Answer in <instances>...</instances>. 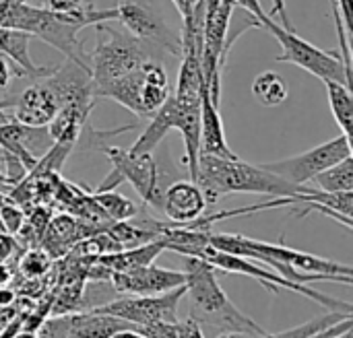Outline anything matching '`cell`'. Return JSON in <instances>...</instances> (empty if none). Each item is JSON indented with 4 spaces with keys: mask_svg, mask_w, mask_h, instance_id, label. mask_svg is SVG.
<instances>
[{
    "mask_svg": "<svg viewBox=\"0 0 353 338\" xmlns=\"http://www.w3.org/2000/svg\"><path fill=\"white\" fill-rule=\"evenodd\" d=\"M209 246L228 254L256 260L259 264H265L267 268L298 285H308L312 281H337L343 285L353 283V271L350 264H341L302 250H294L283 244H269L246 235L211 231Z\"/></svg>",
    "mask_w": 353,
    "mask_h": 338,
    "instance_id": "obj_1",
    "label": "cell"
},
{
    "mask_svg": "<svg viewBox=\"0 0 353 338\" xmlns=\"http://www.w3.org/2000/svg\"><path fill=\"white\" fill-rule=\"evenodd\" d=\"M207 204H215L219 198L228 194H261L269 198H283L296 196L304 190V186L290 184L288 180L275 176L267 167L246 163L234 157H215V155H201L196 163L194 180Z\"/></svg>",
    "mask_w": 353,
    "mask_h": 338,
    "instance_id": "obj_2",
    "label": "cell"
},
{
    "mask_svg": "<svg viewBox=\"0 0 353 338\" xmlns=\"http://www.w3.org/2000/svg\"><path fill=\"white\" fill-rule=\"evenodd\" d=\"M184 275H186L184 297H188L190 302V316H188L190 320H194L201 326L205 324V326L221 328L223 332L225 330L244 332L252 338L267 332L261 324H256L252 318L242 314L232 304V299L225 295V291L217 281V271L209 262L196 256H186Z\"/></svg>",
    "mask_w": 353,
    "mask_h": 338,
    "instance_id": "obj_3",
    "label": "cell"
},
{
    "mask_svg": "<svg viewBox=\"0 0 353 338\" xmlns=\"http://www.w3.org/2000/svg\"><path fill=\"white\" fill-rule=\"evenodd\" d=\"M170 95L172 89L165 66L153 56L147 58L132 72L95 91V97H110L141 118H151Z\"/></svg>",
    "mask_w": 353,
    "mask_h": 338,
    "instance_id": "obj_4",
    "label": "cell"
},
{
    "mask_svg": "<svg viewBox=\"0 0 353 338\" xmlns=\"http://www.w3.org/2000/svg\"><path fill=\"white\" fill-rule=\"evenodd\" d=\"M95 31L97 43L87 60L93 83V95L103 85L132 72L147 58H151L149 47L130 33H120L108 27L105 23L95 25Z\"/></svg>",
    "mask_w": 353,
    "mask_h": 338,
    "instance_id": "obj_5",
    "label": "cell"
},
{
    "mask_svg": "<svg viewBox=\"0 0 353 338\" xmlns=\"http://www.w3.org/2000/svg\"><path fill=\"white\" fill-rule=\"evenodd\" d=\"M263 29H267L281 45V54L277 56V62H288L304 68L306 72L314 74L316 78L325 81H341L352 87V74L347 72L343 60L339 54L321 50L314 43L300 37L294 29L281 27L273 17H267L261 23Z\"/></svg>",
    "mask_w": 353,
    "mask_h": 338,
    "instance_id": "obj_6",
    "label": "cell"
},
{
    "mask_svg": "<svg viewBox=\"0 0 353 338\" xmlns=\"http://www.w3.org/2000/svg\"><path fill=\"white\" fill-rule=\"evenodd\" d=\"M196 258H203L205 262H209L215 271H221V273H230V275H242V277H252L254 281H259L265 289L273 291L277 295L279 287L288 289V291H294V293H300L312 302H316L319 306H323L325 310H337V312H353V306L350 302H343V299H335V297H329L321 291H314L310 289L308 285H298V283H292L288 279H283L281 275H277L275 271L271 268H265L261 266L256 260H250V258H244V256H236V254H228V252H221V250H215L213 246H205Z\"/></svg>",
    "mask_w": 353,
    "mask_h": 338,
    "instance_id": "obj_7",
    "label": "cell"
},
{
    "mask_svg": "<svg viewBox=\"0 0 353 338\" xmlns=\"http://www.w3.org/2000/svg\"><path fill=\"white\" fill-rule=\"evenodd\" d=\"M103 153L112 163V173L101 182L97 190H114L118 184L128 182L145 204L159 211L163 190L159 186L153 153H130L128 149L118 147H105Z\"/></svg>",
    "mask_w": 353,
    "mask_h": 338,
    "instance_id": "obj_8",
    "label": "cell"
},
{
    "mask_svg": "<svg viewBox=\"0 0 353 338\" xmlns=\"http://www.w3.org/2000/svg\"><path fill=\"white\" fill-rule=\"evenodd\" d=\"M232 0H219L211 10H205L203 23V45H201V68L203 81L211 99L219 105L221 101V74L230 54L228 31L234 14Z\"/></svg>",
    "mask_w": 353,
    "mask_h": 338,
    "instance_id": "obj_9",
    "label": "cell"
},
{
    "mask_svg": "<svg viewBox=\"0 0 353 338\" xmlns=\"http://www.w3.org/2000/svg\"><path fill=\"white\" fill-rule=\"evenodd\" d=\"M186 287H178L159 295H128L118 297L105 304H99L91 310L120 318L132 326H143L151 322H178V308L184 299Z\"/></svg>",
    "mask_w": 353,
    "mask_h": 338,
    "instance_id": "obj_10",
    "label": "cell"
},
{
    "mask_svg": "<svg viewBox=\"0 0 353 338\" xmlns=\"http://www.w3.org/2000/svg\"><path fill=\"white\" fill-rule=\"evenodd\" d=\"M345 157H352V140L345 134H339L337 138H331V140H327L314 149H308L300 155L263 163V167H267L275 176L288 180L290 184L306 186L312 182L314 176H319L321 171L329 169L331 165L343 161Z\"/></svg>",
    "mask_w": 353,
    "mask_h": 338,
    "instance_id": "obj_11",
    "label": "cell"
},
{
    "mask_svg": "<svg viewBox=\"0 0 353 338\" xmlns=\"http://www.w3.org/2000/svg\"><path fill=\"white\" fill-rule=\"evenodd\" d=\"M118 17L130 35L141 39L149 50H163L174 56H180V35H176L165 19L147 2V0H118L116 4Z\"/></svg>",
    "mask_w": 353,
    "mask_h": 338,
    "instance_id": "obj_12",
    "label": "cell"
},
{
    "mask_svg": "<svg viewBox=\"0 0 353 338\" xmlns=\"http://www.w3.org/2000/svg\"><path fill=\"white\" fill-rule=\"evenodd\" d=\"M132 324L89 310V312H68V314L52 316L39 328L48 330L56 338H112L116 332Z\"/></svg>",
    "mask_w": 353,
    "mask_h": 338,
    "instance_id": "obj_13",
    "label": "cell"
},
{
    "mask_svg": "<svg viewBox=\"0 0 353 338\" xmlns=\"http://www.w3.org/2000/svg\"><path fill=\"white\" fill-rule=\"evenodd\" d=\"M110 283L122 295H159L182 287L186 283V275L184 271L147 264L128 273H112Z\"/></svg>",
    "mask_w": 353,
    "mask_h": 338,
    "instance_id": "obj_14",
    "label": "cell"
},
{
    "mask_svg": "<svg viewBox=\"0 0 353 338\" xmlns=\"http://www.w3.org/2000/svg\"><path fill=\"white\" fill-rule=\"evenodd\" d=\"M103 229L105 227H97V225L87 223L74 215L62 213V215H56L50 219V223L39 240V248L46 250L50 254V258H60V256L68 254L74 244H79L81 240L91 237Z\"/></svg>",
    "mask_w": 353,
    "mask_h": 338,
    "instance_id": "obj_15",
    "label": "cell"
},
{
    "mask_svg": "<svg viewBox=\"0 0 353 338\" xmlns=\"http://www.w3.org/2000/svg\"><path fill=\"white\" fill-rule=\"evenodd\" d=\"M207 209L205 194L201 186L192 180H180L168 186L161 194V213L170 223H190L201 217Z\"/></svg>",
    "mask_w": 353,
    "mask_h": 338,
    "instance_id": "obj_16",
    "label": "cell"
},
{
    "mask_svg": "<svg viewBox=\"0 0 353 338\" xmlns=\"http://www.w3.org/2000/svg\"><path fill=\"white\" fill-rule=\"evenodd\" d=\"M12 120L29 128H46L58 112V99L52 89L39 81L37 85L23 91V95L12 103Z\"/></svg>",
    "mask_w": 353,
    "mask_h": 338,
    "instance_id": "obj_17",
    "label": "cell"
},
{
    "mask_svg": "<svg viewBox=\"0 0 353 338\" xmlns=\"http://www.w3.org/2000/svg\"><path fill=\"white\" fill-rule=\"evenodd\" d=\"M201 155H215V157L236 155L228 145L219 105L211 99L207 87H203V95H201Z\"/></svg>",
    "mask_w": 353,
    "mask_h": 338,
    "instance_id": "obj_18",
    "label": "cell"
},
{
    "mask_svg": "<svg viewBox=\"0 0 353 338\" xmlns=\"http://www.w3.org/2000/svg\"><path fill=\"white\" fill-rule=\"evenodd\" d=\"M165 250V244L161 240H153L134 248H124L118 252H108L95 258L97 264H101L110 273H128L147 264H153L155 258Z\"/></svg>",
    "mask_w": 353,
    "mask_h": 338,
    "instance_id": "obj_19",
    "label": "cell"
},
{
    "mask_svg": "<svg viewBox=\"0 0 353 338\" xmlns=\"http://www.w3.org/2000/svg\"><path fill=\"white\" fill-rule=\"evenodd\" d=\"M176 124V103L174 97L170 95L165 103L149 118V126L143 130V134L132 142L128 149L130 153H153L157 145L168 136L170 130H174Z\"/></svg>",
    "mask_w": 353,
    "mask_h": 338,
    "instance_id": "obj_20",
    "label": "cell"
},
{
    "mask_svg": "<svg viewBox=\"0 0 353 338\" xmlns=\"http://www.w3.org/2000/svg\"><path fill=\"white\" fill-rule=\"evenodd\" d=\"M29 33L17 31V29H0V56L10 58L21 66V72L27 76H48L52 68L35 66V62L29 56Z\"/></svg>",
    "mask_w": 353,
    "mask_h": 338,
    "instance_id": "obj_21",
    "label": "cell"
},
{
    "mask_svg": "<svg viewBox=\"0 0 353 338\" xmlns=\"http://www.w3.org/2000/svg\"><path fill=\"white\" fill-rule=\"evenodd\" d=\"M329 105L333 112V118L337 126L341 128V134H345L352 140L353 128V95L352 87L341 81H325Z\"/></svg>",
    "mask_w": 353,
    "mask_h": 338,
    "instance_id": "obj_22",
    "label": "cell"
},
{
    "mask_svg": "<svg viewBox=\"0 0 353 338\" xmlns=\"http://www.w3.org/2000/svg\"><path fill=\"white\" fill-rule=\"evenodd\" d=\"M252 95L256 97V101L265 107H277L281 105L288 95V83L281 78V74H277L275 70H265L261 72L254 83H252Z\"/></svg>",
    "mask_w": 353,
    "mask_h": 338,
    "instance_id": "obj_23",
    "label": "cell"
},
{
    "mask_svg": "<svg viewBox=\"0 0 353 338\" xmlns=\"http://www.w3.org/2000/svg\"><path fill=\"white\" fill-rule=\"evenodd\" d=\"M308 186L323 192H353V157H345L343 161L321 171Z\"/></svg>",
    "mask_w": 353,
    "mask_h": 338,
    "instance_id": "obj_24",
    "label": "cell"
},
{
    "mask_svg": "<svg viewBox=\"0 0 353 338\" xmlns=\"http://www.w3.org/2000/svg\"><path fill=\"white\" fill-rule=\"evenodd\" d=\"M347 316H353V312H337V310H327L323 316H319V318H312V320H308V322H304V324H300V326L288 328V330H283V332H277V335L265 332V335H261V337H254V338H314L316 335L325 332L329 326H333V324L341 322V320H343V318H347Z\"/></svg>",
    "mask_w": 353,
    "mask_h": 338,
    "instance_id": "obj_25",
    "label": "cell"
},
{
    "mask_svg": "<svg viewBox=\"0 0 353 338\" xmlns=\"http://www.w3.org/2000/svg\"><path fill=\"white\" fill-rule=\"evenodd\" d=\"M91 196L110 221H130L139 215V207L114 190H95Z\"/></svg>",
    "mask_w": 353,
    "mask_h": 338,
    "instance_id": "obj_26",
    "label": "cell"
},
{
    "mask_svg": "<svg viewBox=\"0 0 353 338\" xmlns=\"http://www.w3.org/2000/svg\"><path fill=\"white\" fill-rule=\"evenodd\" d=\"M50 264H52L50 254L37 246V248H29V250L21 256V260H19V271H21V275H23L25 279L33 281V279L43 277V275L48 273Z\"/></svg>",
    "mask_w": 353,
    "mask_h": 338,
    "instance_id": "obj_27",
    "label": "cell"
},
{
    "mask_svg": "<svg viewBox=\"0 0 353 338\" xmlns=\"http://www.w3.org/2000/svg\"><path fill=\"white\" fill-rule=\"evenodd\" d=\"M0 223L8 235H17L25 223V211L0 192Z\"/></svg>",
    "mask_w": 353,
    "mask_h": 338,
    "instance_id": "obj_28",
    "label": "cell"
},
{
    "mask_svg": "<svg viewBox=\"0 0 353 338\" xmlns=\"http://www.w3.org/2000/svg\"><path fill=\"white\" fill-rule=\"evenodd\" d=\"M178 324L180 322H151V324H143L134 328L147 338H180Z\"/></svg>",
    "mask_w": 353,
    "mask_h": 338,
    "instance_id": "obj_29",
    "label": "cell"
},
{
    "mask_svg": "<svg viewBox=\"0 0 353 338\" xmlns=\"http://www.w3.org/2000/svg\"><path fill=\"white\" fill-rule=\"evenodd\" d=\"M48 8L56 12H87L93 10V0H48Z\"/></svg>",
    "mask_w": 353,
    "mask_h": 338,
    "instance_id": "obj_30",
    "label": "cell"
},
{
    "mask_svg": "<svg viewBox=\"0 0 353 338\" xmlns=\"http://www.w3.org/2000/svg\"><path fill=\"white\" fill-rule=\"evenodd\" d=\"M234 2V6H240V8H244L252 19H256L259 21V25L269 17L265 10H263V6H261V0H232Z\"/></svg>",
    "mask_w": 353,
    "mask_h": 338,
    "instance_id": "obj_31",
    "label": "cell"
},
{
    "mask_svg": "<svg viewBox=\"0 0 353 338\" xmlns=\"http://www.w3.org/2000/svg\"><path fill=\"white\" fill-rule=\"evenodd\" d=\"M17 252V242L14 235H8L4 231H0V264L8 262V258Z\"/></svg>",
    "mask_w": 353,
    "mask_h": 338,
    "instance_id": "obj_32",
    "label": "cell"
},
{
    "mask_svg": "<svg viewBox=\"0 0 353 338\" xmlns=\"http://www.w3.org/2000/svg\"><path fill=\"white\" fill-rule=\"evenodd\" d=\"M178 330H180V338H205L203 335V328L201 324H196L194 320H184L178 324Z\"/></svg>",
    "mask_w": 353,
    "mask_h": 338,
    "instance_id": "obj_33",
    "label": "cell"
},
{
    "mask_svg": "<svg viewBox=\"0 0 353 338\" xmlns=\"http://www.w3.org/2000/svg\"><path fill=\"white\" fill-rule=\"evenodd\" d=\"M14 299H17V295H14V291H12V289H8V287H0V308H8V306H12V304H14Z\"/></svg>",
    "mask_w": 353,
    "mask_h": 338,
    "instance_id": "obj_34",
    "label": "cell"
},
{
    "mask_svg": "<svg viewBox=\"0 0 353 338\" xmlns=\"http://www.w3.org/2000/svg\"><path fill=\"white\" fill-rule=\"evenodd\" d=\"M112 338H147L143 332H139L134 326H128V328H122L120 332H116Z\"/></svg>",
    "mask_w": 353,
    "mask_h": 338,
    "instance_id": "obj_35",
    "label": "cell"
},
{
    "mask_svg": "<svg viewBox=\"0 0 353 338\" xmlns=\"http://www.w3.org/2000/svg\"><path fill=\"white\" fill-rule=\"evenodd\" d=\"M6 81H8V66H6V62L2 60V56H0V87H4Z\"/></svg>",
    "mask_w": 353,
    "mask_h": 338,
    "instance_id": "obj_36",
    "label": "cell"
},
{
    "mask_svg": "<svg viewBox=\"0 0 353 338\" xmlns=\"http://www.w3.org/2000/svg\"><path fill=\"white\" fill-rule=\"evenodd\" d=\"M10 338H39V335L37 332H31V330H23V328H19L14 335Z\"/></svg>",
    "mask_w": 353,
    "mask_h": 338,
    "instance_id": "obj_37",
    "label": "cell"
},
{
    "mask_svg": "<svg viewBox=\"0 0 353 338\" xmlns=\"http://www.w3.org/2000/svg\"><path fill=\"white\" fill-rule=\"evenodd\" d=\"M217 338H252L250 335H244V332H232V330H225L221 332Z\"/></svg>",
    "mask_w": 353,
    "mask_h": 338,
    "instance_id": "obj_38",
    "label": "cell"
},
{
    "mask_svg": "<svg viewBox=\"0 0 353 338\" xmlns=\"http://www.w3.org/2000/svg\"><path fill=\"white\" fill-rule=\"evenodd\" d=\"M172 2H174V6L178 8L180 17H184V2H182V0H172Z\"/></svg>",
    "mask_w": 353,
    "mask_h": 338,
    "instance_id": "obj_39",
    "label": "cell"
},
{
    "mask_svg": "<svg viewBox=\"0 0 353 338\" xmlns=\"http://www.w3.org/2000/svg\"><path fill=\"white\" fill-rule=\"evenodd\" d=\"M335 338H352V332H345V335H341V337H335Z\"/></svg>",
    "mask_w": 353,
    "mask_h": 338,
    "instance_id": "obj_40",
    "label": "cell"
}]
</instances>
